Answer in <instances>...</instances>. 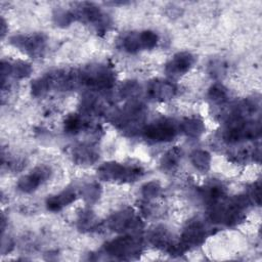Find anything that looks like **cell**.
Masks as SVG:
<instances>
[{
  "mask_svg": "<svg viewBox=\"0 0 262 262\" xmlns=\"http://www.w3.org/2000/svg\"><path fill=\"white\" fill-rule=\"evenodd\" d=\"M139 167L123 166L117 163H105L98 169L99 176L104 180L132 181L141 175Z\"/></svg>",
  "mask_w": 262,
  "mask_h": 262,
  "instance_id": "1",
  "label": "cell"
},
{
  "mask_svg": "<svg viewBox=\"0 0 262 262\" xmlns=\"http://www.w3.org/2000/svg\"><path fill=\"white\" fill-rule=\"evenodd\" d=\"M143 132L145 138L156 142H163L169 141L175 137L176 128L171 122L161 121L146 126Z\"/></svg>",
  "mask_w": 262,
  "mask_h": 262,
  "instance_id": "2",
  "label": "cell"
},
{
  "mask_svg": "<svg viewBox=\"0 0 262 262\" xmlns=\"http://www.w3.org/2000/svg\"><path fill=\"white\" fill-rule=\"evenodd\" d=\"M81 81L96 88H110L115 82V75L106 68H96L81 76Z\"/></svg>",
  "mask_w": 262,
  "mask_h": 262,
  "instance_id": "3",
  "label": "cell"
},
{
  "mask_svg": "<svg viewBox=\"0 0 262 262\" xmlns=\"http://www.w3.org/2000/svg\"><path fill=\"white\" fill-rule=\"evenodd\" d=\"M139 244L131 236H121L105 245V252L116 257H125L137 253Z\"/></svg>",
  "mask_w": 262,
  "mask_h": 262,
  "instance_id": "4",
  "label": "cell"
},
{
  "mask_svg": "<svg viewBox=\"0 0 262 262\" xmlns=\"http://www.w3.org/2000/svg\"><path fill=\"white\" fill-rule=\"evenodd\" d=\"M45 41V37L42 34L17 35L10 39V42L15 47L34 55L41 53L44 48Z\"/></svg>",
  "mask_w": 262,
  "mask_h": 262,
  "instance_id": "5",
  "label": "cell"
},
{
  "mask_svg": "<svg viewBox=\"0 0 262 262\" xmlns=\"http://www.w3.org/2000/svg\"><path fill=\"white\" fill-rule=\"evenodd\" d=\"M50 176V169L46 166H39L35 168L30 174L21 177L17 183L18 188L24 192H32L37 187L48 179Z\"/></svg>",
  "mask_w": 262,
  "mask_h": 262,
  "instance_id": "6",
  "label": "cell"
},
{
  "mask_svg": "<svg viewBox=\"0 0 262 262\" xmlns=\"http://www.w3.org/2000/svg\"><path fill=\"white\" fill-rule=\"evenodd\" d=\"M194 63V57L188 52H179L175 54L166 64V73L172 76L185 74Z\"/></svg>",
  "mask_w": 262,
  "mask_h": 262,
  "instance_id": "7",
  "label": "cell"
},
{
  "mask_svg": "<svg viewBox=\"0 0 262 262\" xmlns=\"http://www.w3.org/2000/svg\"><path fill=\"white\" fill-rule=\"evenodd\" d=\"M206 236V230L201 222L190 223L182 232L181 244L186 248L196 246L203 243Z\"/></svg>",
  "mask_w": 262,
  "mask_h": 262,
  "instance_id": "8",
  "label": "cell"
},
{
  "mask_svg": "<svg viewBox=\"0 0 262 262\" xmlns=\"http://www.w3.org/2000/svg\"><path fill=\"white\" fill-rule=\"evenodd\" d=\"M147 92L151 98L158 100H168L174 96L176 87L169 81L156 80L149 84Z\"/></svg>",
  "mask_w": 262,
  "mask_h": 262,
  "instance_id": "9",
  "label": "cell"
},
{
  "mask_svg": "<svg viewBox=\"0 0 262 262\" xmlns=\"http://www.w3.org/2000/svg\"><path fill=\"white\" fill-rule=\"evenodd\" d=\"M135 225L136 219L130 211L120 212L110 220V227L113 230H126L134 227Z\"/></svg>",
  "mask_w": 262,
  "mask_h": 262,
  "instance_id": "10",
  "label": "cell"
},
{
  "mask_svg": "<svg viewBox=\"0 0 262 262\" xmlns=\"http://www.w3.org/2000/svg\"><path fill=\"white\" fill-rule=\"evenodd\" d=\"M76 199V193L73 190H64L57 195L51 196L47 200L46 205L50 211H59L64 206L71 204Z\"/></svg>",
  "mask_w": 262,
  "mask_h": 262,
  "instance_id": "11",
  "label": "cell"
},
{
  "mask_svg": "<svg viewBox=\"0 0 262 262\" xmlns=\"http://www.w3.org/2000/svg\"><path fill=\"white\" fill-rule=\"evenodd\" d=\"M181 130L189 137H200L205 131V125L202 120L198 118L185 119L181 124Z\"/></svg>",
  "mask_w": 262,
  "mask_h": 262,
  "instance_id": "12",
  "label": "cell"
},
{
  "mask_svg": "<svg viewBox=\"0 0 262 262\" xmlns=\"http://www.w3.org/2000/svg\"><path fill=\"white\" fill-rule=\"evenodd\" d=\"M190 161L192 165L201 172H207L210 169L211 156L206 150H203V149L193 150L190 155Z\"/></svg>",
  "mask_w": 262,
  "mask_h": 262,
  "instance_id": "13",
  "label": "cell"
},
{
  "mask_svg": "<svg viewBox=\"0 0 262 262\" xmlns=\"http://www.w3.org/2000/svg\"><path fill=\"white\" fill-rule=\"evenodd\" d=\"M181 156V150L178 147H174L169 150L161 160V167L165 171H173L179 163Z\"/></svg>",
  "mask_w": 262,
  "mask_h": 262,
  "instance_id": "14",
  "label": "cell"
},
{
  "mask_svg": "<svg viewBox=\"0 0 262 262\" xmlns=\"http://www.w3.org/2000/svg\"><path fill=\"white\" fill-rule=\"evenodd\" d=\"M151 243L157 246V247H165L167 250L169 249V247L172 245L170 236L168 234V232L164 229V228H158L155 229V231L151 233L150 236Z\"/></svg>",
  "mask_w": 262,
  "mask_h": 262,
  "instance_id": "15",
  "label": "cell"
},
{
  "mask_svg": "<svg viewBox=\"0 0 262 262\" xmlns=\"http://www.w3.org/2000/svg\"><path fill=\"white\" fill-rule=\"evenodd\" d=\"M32 72V68L29 63L17 61L14 63H9V75L14 78H25L28 77Z\"/></svg>",
  "mask_w": 262,
  "mask_h": 262,
  "instance_id": "16",
  "label": "cell"
},
{
  "mask_svg": "<svg viewBox=\"0 0 262 262\" xmlns=\"http://www.w3.org/2000/svg\"><path fill=\"white\" fill-rule=\"evenodd\" d=\"M122 46L128 52L138 51L140 48H142L139 39V34L130 33L127 36H125L122 41Z\"/></svg>",
  "mask_w": 262,
  "mask_h": 262,
  "instance_id": "17",
  "label": "cell"
},
{
  "mask_svg": "<svg viewBox=\"0 0 262 262\" xmlns=\"http://www.w3.org/2000/svg\"><path fill=\"white\" fill-rule=\"evenodd\" d=\"M223 195V188L220 184H210L204 188L203 196L210 203H214L220 200Z\"/></svg>",
  "mask_w": 262,
  "mask_h": 262,
  "instance_id": "18",
  "label": "cell"
},
{
  "mask_svg": "<svg viewBox=\"0 0 262 262\" xmlns=\"http://www.w3.org/2000/svg\"><path fill=\"white\" fill-rule=\"evenodd\" d=\"M209 96L214 102L222 103L227 99V92L222 85L215 84L210 88Z\"/></svg>",
  "mask_w": 262,
  "mask_h": 262,
  "instance_id": "19",
  "label": "cell"
},
{
  "mask_svg": "<svg viewBox=\"0 0 262 262\" xmlns=\"http://www.w3.org/2000/svg\"><path fill=\"white\" fill-rule=\"evenodd\" d=\"M139 39H140L141 47L145 49L154 48L158 42L157 34L151 31H144L139 33Z\"/></svg>",
  "mask_w": 262,
  "mask_h": 262,
  "instance_id": "20",
  "label": "cell"
},
{
  "mask_svg": "<svg viewBox=\"0 0 262 262\" xmlns=\"http://www.w3.org/2000/svg\"><path fill=\"white\" fill-rule=\"evenodd\" d=\"M81 127H82V120L77 115L70 116L64 122V129L67 130V132H71V133L77 132L81 129Z\"/></svg>",
  "mask_w": 262,
  "mask_h": 262,
  "instance_id": "21",
  "label": "cell"
},
{
  "mask_svg": "<svg viewBox=\"0 0 262 262\" xmlns=\"http://www.w3.org/2000/svg\"><path fill=\"white\" fill-rule=\"evenodd\" d=\"M77 159L82 163H91L95 160V154L87 147H80L76 151Z\"/></svg>",
  "mask_w": 262,
  "mask_h": 262,
  "instance_id": "22",
  "label": "cell"
},
{
  "mask_svg": "<svg viewBox=\"0 0 262 262\" xmlns=\"http://www.w3.org/2000/svg\"><path fill=\"white\" fill-rule=\"evenodd\" d=\"M160 189V184L157 181H150L142 186V194L146 198H154L159 193Z\"/></svg>",
  "mask_w": 262,
  "mask_h": 262,
  "instance_id": "23",
  "label": "cell"
},
{
  "mask_svg": "<svg viewBox=\"0 0 262 262\" xmlns=\"http://www.w3.org/2000/svg\"><path fill=\"white\" fill-rule=\"evenodd\" d=\"M55 19H56V23L58 25H61V26H67V25H70L74 18V15L72 13H70L69 11H64V10H61V11H58L57 14L54 16Z\"/></svg>",
  "mask_w": 262,
  "mask_h": 262,
  "instance_id": "24",
  "label": "cell"
},
{
  "mask_svg": "<svg viewBox=\"0 0 262 262\" xmlns=\"http://www.w3.org/2000/svg\"><path fill=\"white\" fill-rule=\"evenodd\" d=\"M138 90V85L135 82H129L122 87V95L124 96H131Z\"/></svg>",
  "mask_w": 262,
  "mask_h": 262,
  "instance_id": "25",
  "label": "cell"
},
{
  "mask_svg": "<svg viewBox=\"0 0 262 262\" xmlns=\"http://www.w3.org/2000/svg\"><path fill=\"white\" fill-rule=\"evenodd\" d=\"M2 35H4L5 34V24H4V20L2 19Z\"/></svg>",
  "mask_w": 262,
  "mask_h": 262,
  "instance_id": "26",
  "label": "cell"
}]
</instances>
